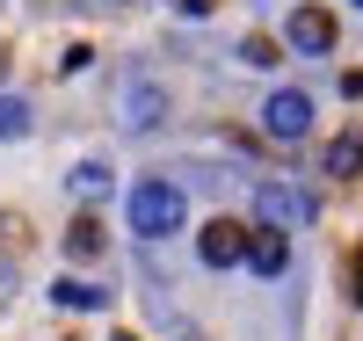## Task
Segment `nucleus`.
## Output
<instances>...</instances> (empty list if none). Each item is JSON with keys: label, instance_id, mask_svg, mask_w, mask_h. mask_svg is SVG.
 Segmentation results:
<instances>
[{"label": "nucleus", "instance_id": "0eeeda50", "mask_svg": "<svg viewBox=\"0 0 363 341\" xmlns=\"http://www.w3.org/2000/svg\"><path fill=\"white\" fill-rule=\"evenodd\" d=\"M51 305H66V313H102L109 291H102V284H80V276H58V284H51Z\"/></svg>", "mask_w": 363, "mask_h": 341}, {"label": "nucleus", "instance_id": "9d476101", "mask_svg": "<svg viewBox=\"0 0 363 341\" xmlns=\"http://www.w3.org/2000/svg\"><path fill=\"white\" fill-rule=\"evenodd\" d=\"M15 138H29V102L0 95V145H15Z\"/></svg>", "mask_w": 363, "mask_h": 341}, {"label": "nucleus", "instance_id": "f03ea898", "mask_svg": "<svg viewBox=\"0 0 363 341\" xmlns=\"http://www.w3.org/2000/svg\"><path fill=\"white\" fill-rule=\"evenodd\" d=\"M255 218L269 233H298V225H313V196L291 189V181H262L255 189Z\"/></svg>", "mask_w": 363, "mask_h": 341}, {"label": "nucleus", "instance_id": "7ed1b4c3", "mask_svg": "<svg viewBox=\"0 0 363 341\" xmlns=\"http://www.w3.org/2000/svg\"><path fill=\"white\" fill-rule=\"evenodd\" d=\"M262 131H269V138H284V145H298V138L313 131V102L298 95V87H277V95L262 102Z\"/></svg>", "mask_w": 363, "mask_h": 341}, {"label": "nucleus", "instance_id": "1a4fd4ad", "mask_svg": "<svg viewBox=\"0 0 363 341\" xmlns=\"http://www.w3.org/2000/svg\"><path fill=\"white\" fill-rule=\"evenodd\" d=\"M66 255H73V262H95V255H102V218H73V225H66Z\"/></svg>", "mask_w": 363, "mask_h": 341}, {"label": "nucleus", "instance_id": "2eb2a0df", "mask_svg": "<svg viewBox=\"0 0 363 341\" xmlns=\"http://www.w3.org/2000/svg\"><path fill=\"white\" fill-rule=\"evenodd\" d=\"M174 8H182V15H211V0H174Z\"/></svg>", "mask_w": 363, "mask_h": 341}, {"label": "nucleus", "instance_id": "39448f33", "mask_svg": "<svg viewBox=\"0 0 363 341\" xmlns=\"http://www.w3.org/2000/svg\"><path fill=\"white\" fill-rule=\"evenodd\" d=\"M291 44L313 51V58L335 51V15H327V8H298V15H291Z\"/></svg>", "mask_w": 363, "mask_h": 341}, {"label": "nucleus", "instance_id": "f257e3e1", "mask_svg": "<svg viewBox=\"0 0 363 341\" xmlns=\"http://www.w3.org/2000/svg\"><path fill=\"white\" fill-rule=\"evenodd\" d=\"M182 189L174 181H138L131 189V233H145V240H167V233H182Z\"/></svg>", "mask_w": 363, "mask_h": 341}, {"label": "nucleus", "instance_id": "ddd939ff", "mask_svg": "<svg viewBox=\"0 0 363 341\" xmlns=\"http://www.w3.org/2000/svg\"><path fill=\"white\" fill-rule=\"evenodd\" d=\"M240 66H277V44H269V37H247V44H240Z\"/></svg>", "mask_w": 363, "mask_h": 341}, {"label": "nucleus", "instance_id": "4468645a", "mask_svg": "<svg viewBox=\"0 0 363 341\" xmlns=\"http://www.w3.org/2000/svg\"><path fill=\"white\" fill-rule=\"evenodd\" d=\"M342 95H349V102L363 95V73H342Z\"/></svg>", "mask_w": 363, "mask_h": 341}, {"label": "nucleus", "instance_id": "9b49d317", "mask_svg": "<svg viewBox=\"0 0 363 341\" xmlns=\"http://www.w3.org/2000/svg\"><path fill=\"white\" fill-rule=\"evenodd\" d=\"M153 123H160V87H131V131H153Z\"/></svg>", "mask_w": 363, "mask_h": 341}, {"label": "nucleus", "instance_id": "f8f14e48", "mask_svg": "<svg viewBox=\"0 0 363 341\" xmlns=\"http://www.w3.org/2000/svg\"><path fill=\"white\" fill-rule=\"evenodd\" d=\"M73 196H87V203L109 196V167H102V160H80V167H73Z\"/></svg>", "mask_w": 363, "mask_h": 341}, {"label": "nucleus", "instance_id": "dca6fc26", "mask_svg": "<svg viewBox=\"0 0 363 341\" xmlns=\"http://www.w3.org/2000/svg\"><path fill=\"white\" fill-rule=\"evenodd\" d=\"M356 305H363V255H356Z\"/></svg>", "mask_w": 363, "mask_h": 341}, {"label": "nucleus", "instance_id": "423d86ee", "mask_svg": "<svg viewBox=\"0 0 363 341\" xmlns=\"http://www.w3.org/2000/svg\"><path fill=\"white\" fill-rule=\"evenodd\" d=\"M247 269H255V276H284V269H291V240L269 233V225L247 233Z\"/></svg>", "mask_w": 363, "mask_h": 341}, {"label": "nucleus", "instance_id": "20e7f679", "mask_svg": "<svg viewBox=\"0 0 363 341\" xmlns=\"http://www.w3.org/2000/svg\"><path fill=\"white\" fill-rule=\"evenodd\" d=\"M196 255H203L211 269H233V262H247V233H240L233 218H211V225L196 233Z\"/></svg>", "mask_w": 363, "mask_h": 341}, {"label": "nucleus", "instance_id": "6e6552de", "mask_svg": "<svg viewBox=\"0 0 363 341\" xmlns=\"http://www.w3.org/2000/svg\"><path fill=\"white\" fill-rule=\"evenodd\" d=\"M327 174H342V181L363 174V131H342L335 145H327Z\"/></svg>", "mask_w": 363, "mask_h": 341}, {"label": "nucleus", "instance_id": "a211bd4d", "mask_svg": "<svg viewBox=\"0 0 363 341\" xmlns=\"http://www.w3.org/2000/svg\"><path fill=\"white\" fill-rule=\"evenodd\" d=\"M356 8H363V0H356Z\"/></svg>", "mask_w": 363, "mask_h": 341}, {"label": "nucleus", "instance_id": "f3484780", "mask_svg": "<svg viewBox=\"0 0 363 341\" xmlns=\"http://www.w3.org/2000/svg\"><path fill=\"white\" fill-rule=\"evenodd\" d=\"M0 233H8V218H0Z\"/></svg>", "mask_w": 363, "mask_h": 341}]
</instances>
